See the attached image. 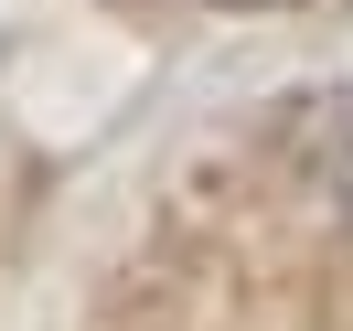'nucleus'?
<instances>
[{"label":"nucleus","mask_w":353,"mask_h":331,"mask_svg":"<svg viewBox=\"0 0 353 331\" xmlns=\"http://www.w3.org/2000/svg\"><path fill=\"white\" fill-rule=\"evenodd\" d=\"M300 160H310V182H321L332 203H353V96H332V107L300 129Z\"/></svg>","instance_id":"nucleus-1"}]
</instances>
